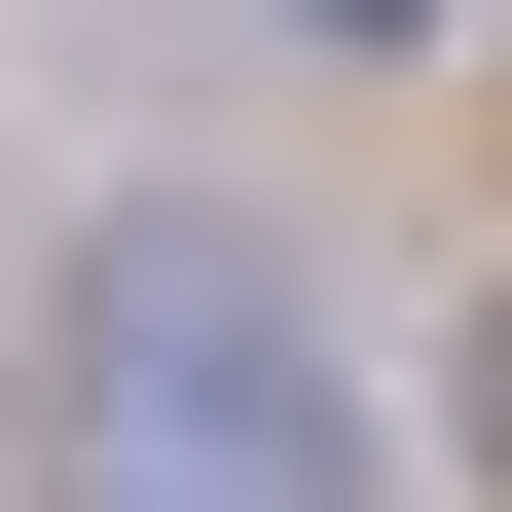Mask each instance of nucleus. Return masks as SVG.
Here are the masks:
<instances>
[{"mask_svg":"<svg viewBox=\"0 0 512 512\" xmlns=\"http://www.w3.org/2000/svg\"><path fill=\"white\" fill-rule=\"evenodd\" d=\"M74 512H330V366L220 220H110L74 293Z\"/></svg>","mask_w":512,"mask_h":512,"instance_id":"nucleus-1","label":"nucleus"}]
</instances>
